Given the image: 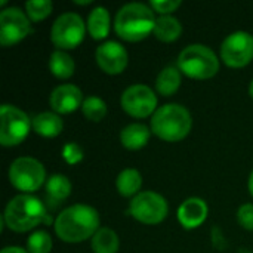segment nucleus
Returning a JSON list of instances; mask_svg holds the SVG:
<instances>
[{
  "mask_svg": "<svg viewBox=\"0 0 253 253\" xmlns=\"http://www.w3.org/2000/svg\"><path fill=\"white\" fill-rule=\"evenodd\" d=\"M53 227L61 240L79 243L95 236L99 227V215L87 205H74L58 215Z\"/></svg>",
  "mask_w": 253,
  "mask_h": 253,
  "instance_id": "obj_1",
  "label": "nucleus"
},
{
  "mask_svg": "<svg viewBox=\"0 0 253 253\" xmlns=\"http://www.w3.org/2000/svg\"><path fill=\"white\" fill-rule=\"evenodd\" d=\"M3 221L12 231L25 233L40 224H50V216L47 215L46 206L39 199L21 194L7 203Z\"/></svg>",
  "mask_w": 253,
  "mask_h": 253,
  "instance_id": "obj_2",
  "label": "nucleus"
},
{
  "mask_svg": "<svg viewBox=\"0 0 253 253\" xmlns=\"http://www.w3.org/2000/svg\"><path fill=\"white\" fill-rule=\"evenodd\" d=\"M154 12L142 3H127L116 15L114 30L127 42H139L154 31Z\"/></svg>",
  "mask_w": 253,
  "mask_h": 253,
  "instance_id": "obj_3",
  "label": "nucleus"
},
{
  "mask_svg": "<svg viewBox=\"0 0 253 253\" xmlns=\"http://www.w3.org/2000/svg\"><path fill=\"white\" fill-rule=\"evenodd\" d=\"M193 126L190 111L179 104H168L156 110L151 119V130L160 139L176 142L184 139Z\"/></svg>",
  "mask_w": 253,
  "mask_h": 253,
  "instance_id": "obj_4",
  "label": "nucleus"
},
{
  "mask_svg": "<svg viewBox=\"0 0 253 253\" xmlns=\"http://www.w3.org/2000/svg\"><path fill=\"white\" fill-rule=\"evenodd\" d=\"M178 68L191 79H211L219 70V61L215 52L205 44L187 46L178 58Z\"/></svg>",
  "mask_w": 253,
  "mask_h": 253,
  "instance_id": "obj_5",
  "label": "nucleus"
},
{
  "mask_svg": "<svg viewBox=\"0 0 253 253\" xmlns=\"http://www.w3.org/2000/svg\"><path fill=\"white\" fill-rule=\"evenodd\" d=\"M0 144L3 147H15L21 144L33 126L30 117L22 110L7 104L0 108Z\"/></svg>",
  "mask_w": 253,
  "mask_h": 253,
  "instance_id": "obj_6",
  "label": "nucleus"
},
{
  "mask_svg": "<svg viewBox=\"0 0 253 253\" xmlns=\"http://www.w3.org/2000/svg\"><path fill=\"white\" fill-rule=\"evenodd\" d=\"M46 170L43 165L33 157H19L9 168L10 184L22 191L33 193L44 184Z\"/></svg>",
  "mask_w": 253,
  "mask_h": 253,
  "instance_id": "obj_7",
  "label": "nucleus"
},
{
  "mask_svg": "<svg viewBox=\"0 0 253 253\" xmlns=\"http://www.w3.org/2000/svg\"><path fill=\"white\" fill-rule=\"evenodd\" d=\"M168 203L165 197L153 191L138 193L129 206V213L139 222L147 225L160 224L168 216Z\"/></svg>",
  "mask_w": 253,
  "mask_h": 253,
  "instance_id": "obj_8",
  "label": "nucleus"
},
{
  "mask_svg": "<svg viewBox=\"0 0 253 253\" xmlns=\"http://www.w3.org/2000/svg\"><path fill=\"white\" fill-rule=\"evenodd\" d=\"M84 31L86 27L82 16L74 12H65L55 19L50 39L59 49H74L83 42Z\"/></svg>",
  "mask_w": 253,
  "mask_h": 253,
  "instance_id": "obj_9",
  "label": "nucleus"
},
{
  "mask_svg": "<svg viewBox=\"0 0 253 253\" xmlns=\"http://www.w3.org/2000/svg\"><path fill=\"white\" fill-rule=\"evenodd\" d=\"M221 59L233 68H242L253 59V36L246 31L230 34L221 44Z\"/></svg>",
  "mask_w": 253,
  "mask_h": 253,
  "instance_id": "obj_10",
  "label": "nucleus"
},
{
  "mask_svg": "<svg viewBox=\"0 0 253 253\" xmlns=\"http://www.w3.org/2000/svg\"><path fill=\"white\" fill-rule=\"evenodd\" d=\"M31 33L28 16L19 7H7L0 13V44L12 46Z\"/></svg>",
  "mask_w": 253,
  "mask_h": 253,
  "instance_id": "obj_11",
  "label": "nucleus"
},
{
  "mask_svg": "<svg viewBox=\"0 0 253 253\" xmlns=\"http://www.w3.org/2000/svg\"><path fill=\"white\" fill-rule=\"evenodd\" d=\"M122 107L129 116L144 119L156 113L154 110L157 107V96L151 87L145 84H133L123 92Z\"/></svg>",
  "mask_w": 253,
  "mask_h": 253,
  "instance_id": "obj_12",
  "label": "nucleus"
},
{
  "mask_svg": "<svg viewBox=\"0 0 253 253\" xmlns=\"http://www.w3.org/2000/svg\"><path fill=\"white\" fill-rule=\"evenodd\" d=\"M95 58L101 70L107 74H120L127 65V52L117 42L102 43L96 49Z\"/></svg>",
  "mask_w": 253,
  "mask_h": 253,
  "instance_id": "obj_13",
  "label": "nucleus"
},
{
  "mask_svg": "<svg viewBox=\"0 0 253 253\" xmlns=\"http://www.w3.org/2000/svg\"><path fill=\"white\" fill-rule=\"evenodd\" d=\"M49 102L55 113L68 114L83 105V95L74 84H61L53 89Z\"/></svg>",
  "mask_w": 253,
  "mask_h": 253,
  "instance_id": "obj_14",
  "label": "nucleus"
},
{
  "mask_svg": "<svg viewBox=\"0 0 253 253\" xmlns=\"http://www.w3.org/2000/svg\"><path fill=\"white\" fill-rule=\"evenodd\" d=\"M206 218H208V205L202 199L191 197V199H187L179 206L178 219L188 230L197 228L206 221Z\"/></svg>",
  "mask_w": 253,
  "mask_h": 253,
  "instance_id": "obj_15",
  "label": "nucleus"
},
{
  "mask_svg": "<svg viewBox=\"0 0 253 253\" xmlns=\"http://www.w3.org/2000/svg\"><path fill=\"white\" fill-rule=\"evenodd\" d=\"M71 194V182L65 175L55 173L46 182V205L49 209H56Z\"/></svg>",
  "mask_w": 253,
  "mask_h": 253,
  "instance_id": "obj_16",
  "label": "nucleus"
},
{
  "mask_svg": "<svg viewBox=\"0 0 253 253\" xmlns=\"http://www.w3.org/2000/svg\"><path fill=\"white\" fill-rule=\"evenodd\" d=\"M31 123H33V129L36 130V133L44 138L58 136L64 127L62 119L56 113H40L33 117Z\"/></svg>",
  "mask_w": 253,
  "mask_h": 253,
  "instance_id": "obj_17",
  "label": "nucleus"
},
{
  "mask_svg": "<svg viewBox=\"0 0 253 253\" xmlns=\"http://www.w3.org/2000/svg\"><path fill=\"white\" fill-rule=\"evenodd\" d=\"M150 139V129L141 123L127 125L120 132V141L127 150H139L147 145Z\"/></svg>",
  "mask_w": 253,
  "mask_h": 253,
  "instance_id": "obj_18",
  "label": "nucleus"
},
{
  "mask_svg": "<svg viewBox=\"0 0 253 253\" xmlns=\"http://www.w3.org/2000/svg\"><path fill=\"white\" fill-rule=\"evenodd\" d=\"M87 30L90 36L96 40L105 39L110 33V15L108 10L102 6L95 7L87 19Z\"/></svg>",
  "mask_w": 253,
  "mask_h": 253,
  "instance_id": "obj_19",
  "label": "nucleus"
},
{
  "mask_svg": "<svg viewBox=\"0 0 253 253\" xmlns=\"http://www.w3.org/2000/svg\"><path fill=\"white\" fill-rule=\"evenodd\" d=\"M153 33L162 42H173L181 36L182 25L176 18L170 15H162L160 18H157Z\"/></svg>",
  "mask_w": 253,
  "mask_h": 253,
  "instance_id": "obj_20",
  "label": "nucleus"
},
{
  "mask_svg": "<svg viewBox=\"0 0 253 253\" xmlns=\"http://www.w3.org/2000/svg\"><path fill=\"white\" fill-rule=\"evenodd\" d=\"M179 86H181V73L175 67L163 68L156 80V87L159 93L163 96L173 95L179 89Z\"/></svg>",
  "mask_w": 253,
  "mask_h": 253,
  "instance_id": "obj_21",
  "label": "nucleus"
},
{
  "mask_svg": "<svg viewBox=\"0 0 253 253\" xmlns=\"http://www.w3.org/2000/svg\"><path fill=\"white\" fill-rule=\"evenodd\" d=\"M141 185H142V178L136 169H125L123 172L119 173V176L116 179L117 191L123 197L135 196L139 191Z\"/></svg>",
  "mask_w": 253,
  "mask_h": 253,
  "instance_id": "obj_22",
  "label": "nucleus"
},
{
  "mask_svg": "<svg viewBox=\"0 0 253 253\" xmlns=\"http://www.w3.org/2000/svg\"><path fill=\"white\" fill-rule=\"evenodd\" d=\"M119 237L110 228H99L92 237L93 253H117L119 252Z\"/></svg>",
  "mask_w": 253,
  "mask_h": 253,
  "instance_id": "obj_23",
  "label": "nucleus"
},
{
  "mask_svg": "<svg viewBox=\"0 0 253 253\" xmlns=\"http://www.w3.org/2000/svg\"><path fill=\"white\" fill-rule=\"evenodd\" d=\"M49 68L52 71V74L58 79H68L74 74V61L73 58L62 52V50H55L52 55H50V59H49Z\"/></svg>",
  "mask_w": 253,
  "mask_h": 253,
  "instance_id": "obj_24",
  "label": "nucleus"
},
{
  "mask_svg": "<svg viewBox=\"0 0 253 253\" xmlns=\"http://www.w3.org/2000/svg\"><path fill=\"white\" fill-rule=\"evenodd\" d=\"M82 110L84 117L90 122H101L107 114V105L98 96H87L83 101Z\"/></svg>",
  "mask_w": 253,
  "mask_h": 253,
  "instance_id": "obj_25",
  "label": "nucleus"
},
{
  "mask_svg": "<svg viewBox=\"0 0 253 253\" xmlns=\"http://www.w3.org/2000/svg\"><path fill=\"white\" fill-rule=\"evenodd\" d=\"M28 253H49L52 251V239L46 231H36L28 237Z\"/></svg>",
  "mask_w": 253,
  "mask_h": 253,
  "instance_id": "obj_26",
  "label": "nucleus"
},
{
  "mask_svg": "<svg viewBox=\"0 0 253 253\" xmlns=\"http://www.w3.org/2000/svg\"><path fill=\"white\" fill-rule=\"evenodd\" d=\"M52 7L53 4L50 0H30L25 3V10H27L28 18L36 22L49 16L52 12Z\"/></svg>",
  "mask_w": 253,
  "mask_h": 253,
  "instance_id": "obj_27",
  "label": "nucleus"
},
{
  "mask_svg": "<svg viewBox=\"0 0 253 253\" xmlns=\"http://www.w3.org/2000/svg\"><path fill=\"white\" fill-rule=\"evenodd\" d=\"M62 156H64V159H65V162L68 165H76L83 159V150L76 142H70V144H67L64 147Z\"/></svg>",
  "mask_w": 253,
  "mask_h": 253,
  "instance_id": "obj_28",
  "label": "nucleus"
},
{
  "mask_svg": "<svg viewBox=\"0 0 253 253\" xmlns=\"http://www.w3.org/2000/svg\"><path fill=\"white\" fill-rule=\"evenodd\" d=\"M237 219L245 230L253 231V205H243L237 212Z\"/></svg>",
  "mask_w": 253,
  "mask_h": 253,
  "instance_id": "obj_29",
  "label": "nucleus"
},
{
  "mask_svg": "<svg viewBox=\"0 0 253 253\" xmlns=\"http://www.w3.org/2000/svg\"><path fill=\"white\" fill-rule=\"evenodd\" d=\"M151 7L162 13V15H168L170 12H173L175 9H178L181 6L179 0H151Z\"/></svg>",
  "mask_w": 253,
  "mask_h": 253,
  "instance_id": "obj_30",
  "label": "nucleus"
},
{
  "mask_svg": "<svg viewBox=\"0 0 253 253\" xmlns=\"http://www.w3.org/2000/svg\"><path fill=\"white\" fill-rule=\"evenodd\" d=\"M0 253H28L25 252L22 248H18V246H10V248H4Z\"/></svg>",
  "mask_w": 253,
  "mask_h": 253,
  "instance_id": "obj_31",
  "label": "nucleus"
},
{
  "mask_svg": "<svg viewBox=\"0 0 253 253\" xmlns=\"http://www.w3.org/2000/svg\"><path fill=\"white\" fill-rule=\"evenodd\" d=\"M249 191H251V194L253 196V170L252 173H251V178H249Z\"/></svg>",
  "mask_w": 253,
  "mask_h": 253,
  "instance_id": "obj_32",
  "label": "nucleus"
},
{
  "mask_svg": "<svg viewBox=\"0 0 253 253\" xmlns=\"http://www.w3.org/2000/svg\"><path fill=\"white\" fill-rule=\"evenodd\" d=\"M249 95L253 98V80L252 83H251V86H249Z\"/></svg>",
  "mask_w": 253,
  "mask_h": 253,
  "instance_id": "obj_33",
  "label": "nucleus"
}]
</instances>
